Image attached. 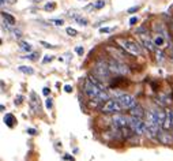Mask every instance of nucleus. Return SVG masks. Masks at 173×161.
<instances>
[{
    "instance_id": "1",
    "label": "nucleus",
    "mask_w": 173,
    "mask_h": 161,
    "mask_svg": "<svg viewBox=\"0 0 173 161\" xmlns=\"http://www.w3.org/2000/svg\"><path fill=\"white\" fill-rule=\"evenodd\" d=\"M114 41L119 45V48H121L124 52L132 55V56H141L142 55V47L135 40L129 38V37H117Z\"/></svg>"
},
{
    "instance_id": "2",
    "label": "nucleus",
    "mask_w": 173,
    "mask_h": 161,
    "mask_svg": "<svg viewBox=\"0 0 173 161\" xmlns=\"http://www.w3.org/2000/svg\"><path fill=\"white\" fill-rule=\"evenodd\" d=\"M93 74L96 75L100 80H102V82L104 80H109L111 77L113 75L112 71H111V68H109L108 62H105L104 59H98L97 62H96L94 68H93Z\"/></svg>"
},
{
    "instance_id": "3",
    "label": "nucleus",
    "mask_w": 173,
    "mask_h": 161,
    "mask_svg": "<svg viewBox=\"0 0 173 161\" xmlns=\"http://www.w3.org/2000/svg\"><path fill=\"white\" fill-rule=\"evenodd\" d=\"M121 111H123V107L120 105L119 99H109L101 107L100 112H102L104 115H111V114H120Z\"/></svg>"
},
{
    "instance_id": "4",
    "label": "nucleus",
    "mask_w": 173,
    "mask_h": 161,
    "mask_svg": "<svg viewBox=\"0 0 173 161\" xmlns=\"http://www.w3.org/2000/svg\"><path fill=\"white\" fill-rule=\"evenodd\" d=\"M108 64H109V68H111L112 74L114 75H126L128 72V67L124 64L121 60H117L112 57V59L108 60Z\"/></svg>"
},
{
    "instance_id": "5",
    "label": "nucleus",
    "mask_w": 173,
    "mask_h": 161,
    "mask_svg": "<svg viewBox=\"0 0 173 161\" xmlns=\"http://www.w3.org/2000/svg\"><path fill=\"white\" fill-rule=\"evenodd\" d=\"M83 93L87 96V99H94L101 93V89L87 78L83 84Z\"/></svg>"
},
{
    "instance_id": "6",
    "label": "nucleus",
    "mask_w": 173,
    "mask_h": 161,
    "mask_svg": "<svg viewBox=\"0 0 173 161\" xmlns=\"http://www.w3.org/2000/svg\"><path fill=\"white\" fill-rule=\"evenodd\" d=\"M157 141H158L159 143H162V145L169 146V145H173V135L169 134L168 130H164V128L161 127L158 130V132H157Z\"/></svg>"
},
{
    "instance_id": "7",
    "label": "nucleus",
    "mask_w": 173,
    "mask_h": 161,
    "mask_svg": "<svg viewBox=\"0 0 173 161\" xmlns=\"http://www.w3.org/2000/svg\"><path fill=\"white\" fill-rule=\"evenodd\" d=\"M119 101H120V105L123 107V111L124 109H131L132 107H135L138 102H136V99L134 96L131 94H121L120 97H117Z\"/></svg>"
},
{
    "instance_id": "8",
    "label": "nucleus",
    "mask_w": 173,
    "mask_h": 161,
    "mask_svg": "<svg viewBox=\"0 0 173 161\" xmlns=\"http://www.w3.org/2000/svg\"><path fill=\"white\" fill-rule=\"evenodd\" d=\"M129 122V116H126V115L121 114H114V116L112 117V124L116 126V127H126L128 126Z\"/></svg>"
},
{
    "instance_id": "9",
    "label": "nucleus",
    "mask_w": 173,
    "mask_h": 161,
    "mask_svg": "<svg viewBox=\"0 0 173 161\" xmlns=\"http://www.w3.org/2000/svg\"><path fill=\"white\" fill-rule=\"evenodd\" d=\"M29 105H30V111H32V114H37V112H40V99H38V96L35 94L34 92H30Z\"/></svg>"
},
{
    "instance_id": "10",
    "label": "nucleus",
    "mask_w": 173,
    "mask_h": 161,
    "mask_svg": "<svg viewBox=\"0 0 173 161\" xmlns=\"http://www.w3.org/2000/svg\"><path fill=\"white\" fill-rule=\"evenodd\" d=\"M165 109H166V119L162 124V128L169 131L170 128H173V109L172 108H165Z\"/></svg>"
},
{
    "instance_id": "11",
    "label": "nucleus",
    "mask_w": 173,
    "mask_h": 161,
    "mask_svg": "<svg viewBox=\"0 0 173 161\" xmlns=\"http://www.w3.org/2000/svg\"><path fill=\"white\" fill-rule=\"evenodd\" d=\"M129 115H131V116H135V117H139V119H143V117L146 116V111H144V108L142 107V105L136 104L135 107H132L131 109H129Z\"/></svg>"
},
{
    "instance_id": "12",
    "label": "nucleus",
    "mask_w": 173,
    "mask_h": 161,
    "mask_svg": "<svg viewBox=\"0 0 173 161\" xmlns=\"http://www.w3.org/2000/svg\"><path fill=\"white\" fill-rule=\"evenodd\" d=\"M106 51L109 52V53L112 55V57H114V59H117V60H121L123 62L124 60V53H123V49H119V48H116V47H106Z\"/></svg>"
},
{
    "instance_id": "13",
    "label": "nucleus",
    "mask_w": 173,
    "mask_h": 161,
    "mask_svg": "<svg viewBox=\"0 0 173 161\" xmlns=\"http://www.w3.org/2000/svg\"><path fill=\"white\" fill-rule=\"evenodd\" d=\"M89 108H93V109H101V107L104 105V100L100 99V97H94V99H89L87 101Z\"/></svg>"
},
{
    "instance_id": "14",
    "label": "nucleus",
    "mask_w": 173,
    "mask_h": 161,
    "mask_svg": "<svg viewBox=\"0 0 173 161\" xmlns=\"http://www.w3.org/2000/svg\"><path fill=\"white\" fill-rule=\"evenodd\" d=\"M153 42H154V45H156L157 48H164L165 47V44H166V38H165L162 34H158V33H156V36L153 37Z\"/></svg>"
},
{
    "instance_id": "15",
    "label": "nucleus",
    "mask_w": 173,
    "mask_h": 161,
    "mask_svg": "<svg viewBox=\"0 0 173 161\" xmlns=\"http://www.w3.org/2000/svg\"><path fill=\"white\" fill-rule=\"evenodd\" d=\"M154 30H156V33L162 34L166 40H169V33H168L166 27H165L162 23H156V25H154Z\"/></svg>"
},
{
    "instance_id": "16",
    "label": "nucleus",
    "mask_w": 173,
    "mask_h": 161,
    "mask_svg": "<svg viewBox=\"0 0 173 161\" xmlns=\"http://www.w3.org/2000/svg\"><path fill=\"white\" fill-rule=\"evenodd\" d=\"M2 18L4 19L6 22H8L10 25H15V18L12 17V15H10V14H7V12H4V11H2Z\"/></svg>"
},
{
    "instance_id": "17",
    "label": "nucleus",
    "mask_w": 173,
    "mask_h": 161,
    "mask_svg": "<svg viewBox=\"0 0 173 161\" xmlns=\"http://www.w3.org/2000/svg\"><path fill=\"white\" fill-rule=\"evenodd\" d=\"M4 123H6L8 127H12L14 126V123H15V117L12 116L11 114H6V116H4Z\"/></svg>"
},
{
    "instance_id": "18",
    "label": "nucleus",
    "mask_w": 173,
    "mask_h": 161,
    "mask_svg": "<svg viewBox=\"0 0 173 161\" xmlns=\"http://www.w3.org/2000/svg\"><path fill=\"white\" fill-rule=\"evenodd\" d=\"M19 71L23 72V74H27V75H33L34 74V68L30 66H21L19 67Z\"/></svg>"
},
{
    "instance_id": "19",
    "label": "nucleus",
    "mask_w": 173,
    "mask_h": 161,
    "mask_svg": "<svg viewBox=\"0 0 173 161\" xmlns=\"http://www.w3.org/2000/svg\"><path fill=\"white\" fill-rule=\"evenodd\" d=\"M74 19H75L76 23H79L80 26H87L89 25V21L86 18H82V17H79V15H74Z\"/></svg>"
},
{
    "instance_id": "20",
    "label": "nucleus",
    "mask_w": 173,
    "mask_h": 161,
    "mask_svg": "<svg viewBox=\"0 0 173 161\" xmlns=\"http://www.w3.org/2000/svg\"><path fill=\"white\" fill-rule=\"evenodd\" d=\"M19 48H21L22 51H25V52H27V53H29V52H32V45L29 44V42H26V41H21L19 42Z\"/></svg>"
},
{
    "instance_id": "21",
    "label": "nucleus",
    "mask_w": 173,
    "mask_h": 161,
    "mask_svg": "<svg viewBox=\"0 0 173 161\" xmlns=\"http://www.w3.org/2000/svg\"><path fill=\"white\" fill-rule=\"evenodd\" d=\"M156 56H157V62L158 63L164 62V52H162L161 48H157L156 49Z\"/></svg>"
},
{
    "instance_id": "22",
    "label": "nucleus",
    "mask_w": 173,
    "mask_h": 161,
    "mask_svg": "<svg viewBox=\"0 0 173 161\" xmlns=\"http://www.w3.org/2000/svg\"><path fill=\"white\" fill-rule=\"evenodd\" d=\"M56 8V3H53V2H49V3H47L44 6V10L45 11H53V10Z\"/></svg>"
},
{
    "instance_id": "23",
    "label": "nucleus",
    "mask_w": 173,
    "mask_h": 161,
    "mask_svg": "<svg viewBox=\"0 0 173 161\" xmlns=\"http://www.w3.org/2000/svg\"><path fill=\"white\" fill-rule=\"evenodd\" d=\"M104 6H105V2H104V0H97V2H96V3L93 4V8H96V10H101Z\"/></svg>"
},
{
    "instance_id": "24",
    "label": "nucleus",
    "mask_w": 173,
    "mask_h": 161,
    "mask_svg": "<svg viewBox=\"0 0 173 161\" xmlns=\"http://www.w3.org/2000/svg\"><path fill=\"white\" fill-rule=\"evenodd\" d=\"M49 23H52L53 26H63L64 21L63 19H49Z\"/></svg>"
},
{
    "instance_id": "25",
    "label": "nucleus",
    "mask_w": 173,
    "mask_h": 161,
    "mask_svg": "<svg viewBox=\"0 0 173 161\" xmlns=\"http://www.w3.org/2000/svg\"><path fill=\"white\" fill-rule=\"evenodd\" d=\"M65 32H67V34H68V36H71V37H76V36H78V30L72 29V27H67V29H65Z\"/></svg>"
},
{
    "instance_id": "26",
    "label": "nucleus",
    "mask_w": 173,
    "mask_h": 161,
    "mask_svg": "<svg viewBox=\"0 0 173 161\" xmlns=\"http://www.w3.org/2000/svg\"><path fill=\"white\" fill-rule=\"evenodd\" d=\"M12 34H14L15 38H21V37H22V32H21V29H14V30H12Z\"/></svg>"
},
{
    "instance_id": "27",
    "label": "nucleus",
    "mask_w": 173,
    "mask_h": 161,
    "mask_svg": "<svg viewBox=\"0 0 173 161\" xmlns=\"http://www.w3.org/2000/svg\"><path fill=\"white\" fill-rule=\"evenodd\" d=\"M37 56H38V55H37V53H35V52H34V53H30V55H26V56H23V57H22V59H29V60H35V59H37Z\"/></svg>"
},
{
    "instance_id": "28",
    "label": "nucleus",
    "mask_w": 173,
    "mask_h": 161,
    "mask_svg": "<svg viewBox=\"0 0 173 161\" xmlns=\"http://www.w3.org/2000/svg\"><path fill=\"white\" fill-rule=\"evenodd\" d=\"M45 107H47V109H50V108L53 107V100L52 99H47V100H45Z\"/></svg>"
},
{
    "instance_id": "29",
    "label": "nucleus",
    "mask_w": 173,
    "mask_h": 161,
    "mask_svg": "<svg viewBox=\"0 0 173 161\" xmlns=\"http://www.w3.org/2000/svg\"><path fill=\"white\" fill-rule=\"evenodd\" d=\"M40 44L42 45V47H45V48H49V49H53V45L52 44H49V42H45V41H40Z\"/></svg>"
},
{
    "instance_id": "30",
    "label": "nucleus",
    "mask_w": 173,
    "mask_h": 161,
    "mask_svg": "<svg viewBox=\"0 0 173 161\" xmlns=\"http://www.w3.org/2000/svg\"><path fill=\"white\" fill-rule=\"evenodd\" d=\"M75 52L79 55V56H82L83 52H85V49H83V47H76V48H75Z\"/></svg>"
},
{
    "instance_id": "31",
    "label": "nucleus",
    "mask_w": 173,
    "mask_h": 161,
    "mask_svg": "<svg viewBox=\"0 0 173 161\" xmlns=\"http://www.w3.org/2000/svg\"><path fill=\"white\" fill-rule=\"evenodd\" d=\"M139 8H141V7H139V6H135V7H131V8H128V11H127V12H128V14H132V12H136V11H138V10Z\"/></svg>"
},
{
    "instance_id": "32",
    "label": "nucleus",
    "mask_w": 173,
    "mask_h": 161,
    "mask_svg": "<svg viewBox=\"0 0 173 161\" xmlns=\"http://www.w3.org/2000/svg\"><path fill=\"white\" fill-rule=\"evenodd\" d=\"M112 29L111 27H101L100 29V33H111Z\"/></svg>"
},
{
    "instance_id": "33",
    "label": "nucleus",
    "mask_w": 173,
    "mask_h": 161,
    "mask_svg": "<svg viewBox=\"0 0 173 161\" xmlns=\"http://www.w3.org/2000/svg\"><path fill=\"white\" fill-rule=\"evenodd\" d=\"M136 22H138V18H136V17H132V18L129 19V25H131V26H135Z\"/></svg>"
},
{
    "instance_id": "34",
    "label": "nucleus",
    "mask_w": 173,
    "mask_h": 161,
    "mask_svg": "<svg viewBox=\"0 0 173 161\" xmlns=\"http://www.w3.org/2000/svg\"><path fill=\"white\" fill-rule=\"evenodd\" d=\"M64 92L65 93H71V92H72V86H71V85H65V86H64Z\"/></svg>"
},
{
    "instance_id": "35",
    "label": "nucleus",
    "mask_w": 173,
    "mask_h": 161,
    "mask_svg": "<svg viewBox=\"0 0 173 161\" xmlns=\"http://www.w3.org/2000/svg\"><path fill=\"white\" fill-rule=\"evenodd\" d=\"M27 134L35 135V134H37V130H34V128H27Z\"/></svg>"
},
{
    "instance_id": "36",
    "label": "nucleus",
    "mask_w": 173,
    "mask_h": 161,
    "mask_svg": "<svg viewBox=\"0 0 173 161\" xmlns=\"http://www.w3.org/2000/svg\"><path fill=\"white\" fill-rule=\"evenodd\" d=\"M42 93H44V96H49V93H50L49 87H44V89H42Z\"/></svg>"
},
{
    "instance_id": "37",
    "label": "nucleus",
    "mask_w": 173,
    "mask_h": 161,
    "mask_svg": "<svg viewBox=\"0 0 173 161\" xmlns=\"http://www.w3.org/2000/svg\"><path fill=\"white\" fill-rule=\"evenodd\" d=\"M52 57H53V56H49V55H47V56H45V59L42 60V63H48V62H50V60H52Z\"/></svg>"
},
{
    "instance_id": "38",
    "label": "nucleus",
    "mask_w": 173,
    "mask_h": 161,
    "mask_svg": "<svg viewBox=\"0 0 173 161\" xmlns=\"http://www.w3.org/2000/svg\"><path fill=\"white\" fill-rule=\"evenodd\" d=\"M21 102H22V96H18L15 99V104H21Z\"/></svg>"
},
{
    "instance_id": "39",
    "label": "nucleus",
    "mask_w": 173,
    "mask_h": 161,
    "mask_svg": "<svg viewBox=\"0 0 173 161\" xmlns=\"http://www.w3.org/2000/svg\"><path fill=\"white\" fill-rule=\"evenodd\" d=\"M169 27H170V30L173 32V14H172V17H170V23H169Z\"/></svg>"
},
{
    "instance_id": "40",
    "label": "nucleus",
    "mask_w": 173,
    "mask_h": 161,
    "mask_svg": "<svg viewBox=\"0 0 173 161\" xmlns=\"http://www.w3.org/2000/svg\"><path fill=\"white\" fill-rule=\"evenodd\" d=\"M64 160H71V161H74V157H71L70 154H65V156H64Z\"/></svg>"
},
{
    "instance_id": "41",
    "label": "nucleus",
    "mask_w": 173,
    "mask_h": 161,
    "mask_svg": "<svg viewBox=\"0 0 173 161\" xmlns=\"http://www.w3.org/2000/svg\"><path fill=\"white\" fill-rule=\"evenodd\" d=\"M8 2H10V4H12V3L15 2V0H8Z\"/></svg>"
}]
</instances>
